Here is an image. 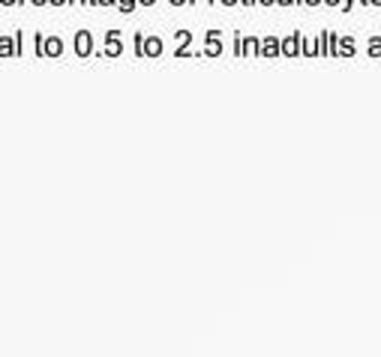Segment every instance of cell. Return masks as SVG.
<instances>
[{
	"label": "cell",
	"instance_id": "cell-1",
	"mask_svg": "<svg viewBox=\"0 0 381 357\" xmlns=\"http://www.w3.org/2000/svg\"><path fill=\"white\" fill-rule=\"evenodd\" d=\"M75 51H79L81 57H87L93 51V36H91V30H79L75 33Z\"/></svg>",
	"mask_w": 381,
	"mask_h": 357
},
{
	"label": "cell",
	"instance_id": "cell-2",
	"mask_svg": "<svg viewBox=\"0 0 381 357\" xmlns=\"http://www.w3.org/2000/svg\"><path fill=\"white\" fill-rule=\"evenodd\" d=\"M120 51H123L120 33H118V30H108V33H106V55H108V57H118Z\"/></svg>",
	"mask_w": 381,
	"mask_h": 357
},
{
	"label": "cell",
	"instance_id": "cell-3",
	"mask_svg": "<svg viewBox=\"0 0 381 357\" xmlns=\"http://www.w3.org/2000/svg\"><path fill=\"white\" fill-rule=\"evenodd\" d=\"M63 51V42L57 40V36H45L42 40V55H48V57H57Z\"/></svg>",
	"mask_w": 381,
	"mask_h": 357
},
{
	"label": "cell",
	"instance_id": "cell-4",
	"mask_svg": "<svg viewBox=\"0 0 381 357\" xmlns=\"http://www.w3.org/2000/svg\"><path fill=\"white\" fill-rule=\"evenodd\" d=\"M159 51H162V42L157 40V36H144V55L147 57H157Z\"/></svg>",
	"mask_w": 381,
	"mask_h": 357
},
{
	"label": "cell",
	"instance_id": "cell-5",
	"mask_svg": "<svg viewBox=\"0 0 381 357\" xmlns=\"http://www.w3.org/2000/svg\"><path fill=\"white\" fill-rule=\"evenodd\" d=\"M279 51H283V45H279V40H276V36H268V40H264V45H261V55L273 57V55H279Z\"/></svg>",
	"mask_w": 381,
	"mask_h": 357
},
{
	"label": "cell",
	"instance_id": "cell-6",
	"mask_svg": "<svg viewBox=\"0 0 381 357\" xmlns=\"http://www.w3.org/2000/svg\"><path fill=\"white\" fill-rule=\"evenodd\" d=\"M16 55V40L12 36H0V57H12Z\"/></svg>",
	"mask_w": 381,
	"mask_h": 357
},
{
	"label": "cell",
	"instance_id": "cell-7",
	"mask_svg": "<svg viewBox=\"0 0 381 357\" xmlns=\"http://www.w3.org/2000/svg\"><path fill=\"white\" fill-rule=\"evenodd\" d=\"M222 45H220V30H210L207 33V55H220Z\"/></svg>",
	"mask_w": 381,
	"mask_h": 357
},
{
	"label": "cell",
	"instance_id": "cell-8",
	"mask_svg": "<svg viewBox=\"0 0 381 357\" xmlns=\"http://www.w3.org/2000/svg\"><path fill=\"white\" fill-rule=\"evenodd\" d=\"M297 42H300V33H291L288 40L283 42V51L285 55H297Z\"/></svg>",
	"mask_w": 381,
	"mask_h": 357
},
{
	"label": "cell",
	"instance_id": "cell-9",
	"mask_svg": "<svg viewBox=\"0 0 381 357\" xmlns=\"http://www.w3.org/2000/svg\"><path fill=\"white\" fill-rule=\"evenodd\" d=\"M138 6V0H118V9L120 12H126V16H130V12Z\"/></svg>",
	"mask_w": 381,
	"mask_h": 357
},
{
	"label": "cell",
	"instance_id": "cell-10",
	"mask_svg": "<svg viewBox=\"0 0 381 357\" xmlns=\"http://www.w3.org/2000/svg\"><path fill=\"white\" fill-rule=\"evenodd\" d=\"M370 55H381V40H378V36L370 42Z\"/></svg>",
	"mask_w": 381,
	"mask_h": 357
},
{
	"label": "cell",
	"instance_id": "cell-11",
	"mask_svg": "<svg viewBox=\"0 0 381 357\" xmlns=\"http://www.w3.org/2000/svg\"><path fill=\"white\" fill-rule=\"evenodd\" d=\"M342 51H348V55H351V51H354V42L348 40V36H346V40H342Z\"/></svg>",
	"mask_w": 381,
	"mask_h": 357
},
{
	"label": "cell",
	"instance_id": "cell-12",
	"mask_svg": "<svg viewBox=\"0 0 381 357\" xmlns=\"http://www.w3.org/2000/svg\"><path fill=\"white\" fill-rule=\"evenodd\" d=\"M300 4H303V6H319V4H324V0H297V6H300Z\"/></svg>",
	"mask_w": 381,
	"mask_h": 357
},
{
	"label": "cell",
	"instance_id": "cell-13",
	"mask_svg": "<svg viewBox=\"0 0 381 357\" xmlns=\"http://www.w3.org/2000/svg\"><path fill=\"white\" fill-rule=\"evenodd\" d=\"M96 6H118V0H96Z\"/></svg>",
	"mask_w": 381,
	"mask_h": 357
},
{
	"label": "cell",
	"instance_id": "cell-14",
	"mask_svg": "<svg viewBox=\"0 0 381 357\" xmlns=\"http://www.w3.org/2000/svg\"><path fill=\"white\" fill-rule=\"evenodd\" d=\"M0 6H18V0H0Z\"/></svg>",
	"mask_w": 381,
	"mask_h": 357
},
{
	"label": "cell",
	"instance_id": "cell-15",
	"mask_svg": "<svg viewBox=\"0 0 381 357\" xmlns=\"http://www.w3.org/2000/svg\"><path fill=\"white\" fill-rule=\"evenodd\" d=\"M169 4H171V6H186L189 0H169Z\"/></svg>",
	"mask_w": 381,
	"mask_h": 357
},
{
	"label": "cell",
	"instance_id": "cell-16",
	"mask_svg": "<svg viewBox=\"0 0 381 357\" xmlns=\"http://www.w3.org/2000/svg\"><path fill=\"white\" fill-rule=\"evenodd\" d=\"M157 0H138V6H154Z\"/></svg>",
	"mask_w": 381,
	"mask_h": 357
},
{
	"label": "cell",
	"instance_id": "cell-17",
	"mask_svg": "<svg viewBox=\"0 0 381 357\" xmlns=\"http://www.w3.org/2000/svg\"><path fill=\"white\" fill-rule=\"evenodd\" d=\"M279 6H291V4H297V0H276Z\"/></svg>",
	"mask_w": 381,
	"mask_h": 357
},
{
	"label": "cell",
	"instance_id": "cell-18",
	"mask_svg": "<svg viewBox=\"0 0 381 357\" xmlns=\"http://www.w3.org/2000/svg\"><path fill=\"white\" fill-rule=\"evenodd\" d=\"M327 6H339V4H346V0H324Z\"/></svg>",
	"mask_w": 381,
	"mask_h": 357
},
{
	"label": "cell",
	"instance_id": "cell-19",
	"mask_svg": "<svg viewBox=\"0 0 381 357\" xmlns=\"http://www.w3.org/2000/svg\"><path fill=\"white\" fill-rule=\"evenodd\" d=\"M52 6H63V4H69V0H48Z\"/></svg>",
	"mask_w": 381,
	"mask_h": 357
},
{
	"label": "cell",
	"instance_id": "cell-20",
	"mask_svg": "<svg viewBox=\"0 0 381 357\" xmlns=\"http://www.w3.org/2000/svg\"><path fill=\"white\" fill-rule=\"evenodd\" d=\"M222 6H234V4H240V0H220Z\"/></svg>",
	"mask_w": 381,
	"mask_h": 357
},
{
	"label": "cell",
	"instance_id": "cell-21",
	"mask_svg": "<svg viewBox=\"0 0 381 357\" xmlns=\"http://www.w3.org/2000/svg\"><path fill=\"white\" fill-rule=\"evenodd\" d=\"M81 4H87V0H69V6H81Z\"/></svg>",
	"mask_w": 381,
	"mask_h": 357
},
{
	"label": "cell",
	"instance_id": "cell-22",
	"mask_svg": "<svg viewBox=\"0 0 381 357\" xmlns=\"http://www.w3.org/2000/svg\"><path fill=\"white\" fill-rule=\"evenodd\" d=\"M30 4H33V6H45V4H48V0H30Z\"/></svg>",
	"mask_w": 381,
	"mask_h": 357
},
{
	"label": "cell",
	"instance_id": "cell-23",
	"mask_svg": "<svg viewBox=\"0 0 381 357\" xmlns=\"http://www.w3.org/2000/svg\"><path fill=\"white\" fill-rule=\"evenodd\" d=\"M240 4H244V6H252V4H258V0H240Z\"/></svg>",
	"mask_w": 381,
	"mask_h": 357
},
{
	"label": "cell",
	"instance_id": "cell-24",
	"mask_svg": "<svg viewBox=\"0 0 381 357\" xmlns=\"http://www.w3.org/2000/svg\"><path fill=\"white\" fill-rule=\"evenodd\" d=\"M258 4H261V6H271V4H276V0H258Z\"/></svg>",
	"mask_w": 381,
	"mask_h": 357
},
{
	"label": "cell",
	"instance_id": "cell-25",
	"mask_svg": "<svg viewBox=\"0 0 381 357\" xmlns=\"http://www.w3.org/2000/svg\"><path fill=\"white\" fill-rule=\"evenodd\" d=\"M370 6H381V0H370Z\"/></svg>",
	"mask_w": 381,
	"mask_h": 357
},
{
	"label": "cell",
	"instance_id": "cell-26",
	"mask_svg": "<svg viewBox=\"0 0 381 357\" xmlns=\"http://www.w3.org/2000/svg\"><path fill=\"white\" fill-rule=\"evenodd\" d=\"M87 4H91V6H96V0H87Z\"/></svg>",
	"mask_w": 381,
	"mask_h": 357
},
{
	"label": "cell",
	"instance_id": "cell-27",
	"mask_svg": "<svg viewBox=\"0 0 381 357\" xmlns=\"http://www.w3.org/2000/svg\"><path fill=\"white\" fill-rule=\"evenodd\" d=\"M193 4H195V0H189V6H193Z\"/></svg>",
	"mask_w": 381,
	"mask_h": 357
}]
</instances>
